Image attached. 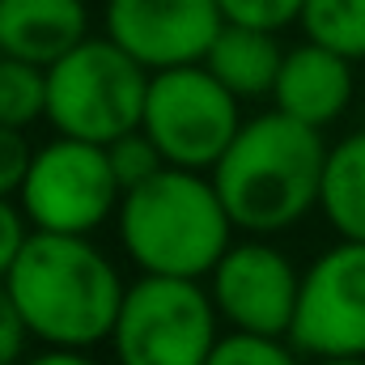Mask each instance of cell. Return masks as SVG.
<instances>
[{"label": "cell", "instance_id": "9a60e30c", "mask_svg": "<svg viewBox=\"0 0 365 365\" xmlns=\"http://www.w3.org/2000/svg\"><path fill=\"white\" fill-rule=\"evenodd\" d=\"M302 30L349 60H365V0H306Z\"/></svg>", "mask_w": 365, "mask_h": 365}, {"label": "cell", "instance_id": "7c38bea8", "mask_svg": "<svg viewBox=\"0 0 365 365\" xmlns=\"http://www.w3.org/2000/svg\"><path fill=\"white\" fill-rule=\"evenodd\" d=\"M86 38L81 0H0V56L51 68Z\"/></svg>", "mask_w": 365, "mask_h": 365}, {"label": "cell", "instance_id": "30bf717a", "mask_svg": "<svg viewBox=\"0 0 365 365\" xmlns=\"http://www.w3.org/2000/svg\"><path fill=\"white\" fill-rule=\"evenodd\" d=\"M302 276L268 242H238L212 268V302L234 331L289 336Z\"/></svg>", "mask_w": 365, "mask_h": 365}, {"label": "cell", "instance_id": "d6986e66", "mask_svg": "<svg viewBox=\"0 0 365 365\" xmlns=\"http://www.w3.org/2000/svg\"><path fill=\"white\" fill-rule=\"evenodd\" d=\"M225 21H242V26H259V30H280L289 21H302L306 0H217Z\"/></svg>", "mask_w": 365, "mask_h": 365}, {"label": "cell", "instance_id": "8fae6325", "mask_svg": "<svg viewBox=\"0 0 365 365\" xmlns=\"http://www.w3.org/2000/svg\"><path fill=\"white\" fill-rule=\"evenodd\" d=\"M272 98L276 110H284L310 128H327L353 102V60L306 38L302 47L284 51Z\"/></svg>", "mask_w": 365, "mask_h": 365}, {"label": "cell", "instance_id": "2e32d148", "mask_svg": "<svg viewBox=\"0 0 365 365\" xmlns=\"http://www.w3.org/2000/svg\"><path fill=\"white\" fill-rule=\"evenodd\" d=\"M43 115H47V68L17 56H0V123L30 128Z\"/></svg>", "mask_w": 365, "mask_h": 365}, {"label": "cell", "instance_id": "cb8c5ba5", "mask_svg": "<svg viewBox=\"0 0 365 365\" xmlns=\"http://www.w3.org/2000/svg\"><path fill=\"white\" fill-rule=\"evenodd\" d=\"M319 365H365V357H319Z\"/></svg>", "mask_w": 365, "mask_h": 365}, {"label": "cell", "instance_id": "603a6c76", "mask_svg": "<svg viewBox=\"0 0 365 365\" xmlns=\"http://www.w3.org/2000/svg\"><path fill=\"white\" fill-rule=\"evenodd\" d=\"M26 365H93L81 349H47V353H38V357H30Z\"/></svg>", "mask_w": 365, "mask_h": 365}, {"label": "cell", "instance_id": "e0dca14e", "mask_svg": "<svg viewBox=\"0 0 365 365\" xmlns=\"http://www.w3.org/2000/svg\"><path fill=\"white\" fill-rule=\"evenodd\" d=\"M106 158H110V170H115V179H119V187H123V191L140 187L145 179H153L162 166H170L145 128H132V132L115 136V140L106 145Z\"/></svg>", "mask_w": 365, "mask_h": 365}, {"label": "cell", "instance_id": "6da1fadb", "mask_svg": "<svg viewBox=\"0 0 365 365\" xmlns=\"http://www.w3.org/2000/svg\"><path fill=\"white\" fill-rule=\"evenodd\" d=\"M4 289L47 349H93L110 340L128 284L86 234L34 230L4 276Z\"/></svg>", "mask_w": 365, "mask_h": 365}, {"label": "cell", "instance_id": "ba28073f", "mask_svg": "<svg viewBox=\"0 0 365 365\" xmlns=\"http://www.w3.org/2000/svg\"><path fill=\"white\" fill-rule=\"evenodd\" d=\"M289 344L310 357H365V242L344 238L306 268Z\"/></svg>", "mask_w": 365, "mask_h": 365}, {"label": "cell", "instance_id": "4fadbf2b", "mask_svg": "<svg viewBox=\"0 0 365 365\" xmlns=\"http://www.w3.org/2000/svg\"><path fill=\"white\" fill-rule=\"evenodd\" d=\"M200 64H204L225 90L238 93V98H264V93L276 90L284 51H280V43H276V30L225 21Z\"/></svg>", "mask_w": 365, "mask_h": 365}, {"label": "cell", "instance_id": "7a4b0ae2", "mask_svg": "<svg viewBox=\"0 0 365 365\" xmlns=\"http://www.w3.org/2000/svg\"><path fill=\"white\" fill-rule=\"evenodd\" d=\"M323 166V128L272 110L238 128V136L212 166V182L238 230L280 234L319 204Z\"/></svg>", "mask_w": 365, "mask_h": 365}, {"label": "cell", "instance_id": "7402d4cb", "mask_svg": "<svg viewBox=\"0 0 365 365\" xmlns=\"http://www.w3.org/2000/svg\"><path fill=\"white\" fill-rule=\"evenodd\" d=\"M26 336L30 331H26V323H21V314H17V306H13V297L0 280V365H17Z\"/></svg>", "mask_w": 365, "mask_h": 365}, {"label": "cell", "instance_id": "52a82bcc", "mask_svg": "<svg viewBox=\"0 0 365 365\" xmlns=\"http://www.w3.org/2000/svg\"><path fill=\"white\" fill-rule=\"evenodd\" d=\"M17 200L34 230L90 234L110 212H119L123 187L110 170L106 145L81 136H56L51 145L34 149Z\"/></svg>", "mask_w": 365, "mask_h": 365}, {"label": "cell", "instance_id": "ac0fdd59", "mask_svg": "<svg viewBox=\"0 0 365 365\" xmlns=\"http://www.w3.org/2000/svg\"><path fill=\"white\" fill-rule=\"evenodd\" d=\"M208 365H297V357L280 344V336H255V331H230L208 353Z\"/></svg>", "mask_w": 365, "mask_h": 365}, {"label": "cell", "instance_id": "5b68a950", "mask_svg": "<svg viewBox=\"0 0 365 365\" xmlns=\"http://www.w3.org/2000/svg\"><path fill=\"white\" fill-rule=\"evenodd\" d=\"M217 302L191 276L140 272L128 284L110 344L119 365H208L217 349Z\"/></svg>", "mask_w": 365, "mask_h": 365}, {"label": "cell", "instance_id": "ffe728a7", "mask_svg": "<svg viewBox=\"0 0 365 365\" xmlns=\"http://www.w3.org/2000/svg\"><path fill=\"white\" fill-rule=\"evenodd\" d=\"M30 158H34V149L26 145L21 128L0 123V195H9V200H13V195L21 191L26 170H30Z\"/></svg>", "mask_w": 365, "mask_h": 365}, {"label": "cell", "instance_id": "9c48e42d", "mask_svg": "<svg viewBox=\"0 0 365 365\" xmlns=\"http://www.w3.org/2000/svg\"><path fill=\"white\" fill-rule=\"evenodd\" d=\"M221 26L217 0H106V34L149 73L200 64Z\"/></svg>", "mask_w": 365, "mask_h": 365}, {"label": "cell", "instance_id": "44dd1931", "mask_svg": "<svg viewBox=\"0 0 365 365\" xmlns=\"http://www.w3.org/2000/svg\"><path fill=\"white\" fill-rule=\"evenodd\" d=\"M26 208H17L9 195H0V280L9 276V268H13V259L21 255V247H26Z\"/></svg>", "mask_w": 365, "mask_h": 365}, {"label": "cell", "instance_id": "5bb4252c", "mask_svg": "<svg viewBox=\"0 0 365 365\" xmlns=\"http://www.w3.org/2000/svg\"><path fill=\"white\" fill-rule=\"evenodd\" d=\"M319 208L340 238L365 242V132H353L327 149Z\"/></svg>", "mask_w": 365, "mask_h": 365}, {"label": "cell", "instance_id": "277c9868", "mask_svg": "<svg viewBox=\"0 0 365 365\" xmlns=\"http://www.w3.org/2000/svg\"><path fill=\"white\" fill-rule=\"evenodd\" d=\"M149 77L153 73L110 34L81 38L47 68V119L60 136L110 145L115 136L140 128Z\"/></svg>", "mask_w": 365, "mask_h": 365}, {"label": "cell", "instance_id": "3957f363", "mask_svg": "<svg viewBox=\"0 0 365 365\" xmlns=\"http://www.w3.org/2000/svg\"><path fill=\"white\" fill-rule=\"evenodd\" d=\"M230 230L234 221L217 195V182L187 166H162L119 200L123 251L140 272L153 276H212L230 251Z\"/></svg>", "mask_w": 365, "mask_h": 365}, {"label": "cell", "instance_id": "8992f818", "mask_svg": "<svg viewBox=\"0 0 365 365\" xmlns=\"http://www.w3.org/2000/svg\"><path fill=\"white\" fill-rule=\"evenodd\" d=\"M140 128L162 158L187 170H212L238 136V93L225 90L204 64H179L149 77Z\"/></svg>", "mask_w": 365, "mask_h": 365}]
</instances>
